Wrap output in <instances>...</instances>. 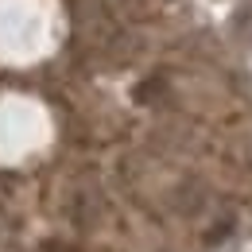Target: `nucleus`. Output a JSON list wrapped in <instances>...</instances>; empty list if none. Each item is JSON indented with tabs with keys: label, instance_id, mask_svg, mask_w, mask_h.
<instances>
[{
	"label": "nucleus",
	"instance_id": "nucleus-1",
	"mask_svg": "<svg viewBox=\"0 0 252 252\" xmlns=\"http://www.w3.org/2000/svg\"><path fill=\"white\" fill-rule=\"evenodd\" d=\"M43 252H78V249H70V245H59V241H51V245H43Z\"/></svg>",
	"mask_w": 252,
	"mask_h": 252
}]
</instances>
